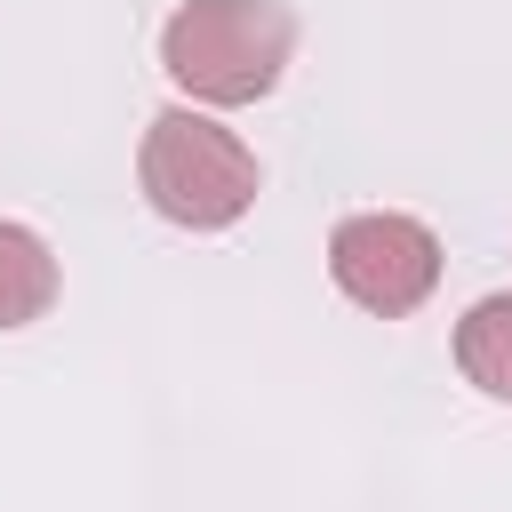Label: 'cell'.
<instances>
[{
	"mask_svg": "<svg viewBox=\"0 0 512 512\" xmlns=\"http://www.w3.org/2000/svg\"><path fill=\"white\" fill-rule=\"evenodd\" d=\"M136 184H144V208L176 232H224L256 208V152L200 104H168L144 120V144H136Z\"/></svg>",
	"mask_w": 512,
	"mask_h": 512,
	"instance_id": "7a4b0ae2",
	"label": "cell"
},
{
	"mask_svg": "<svg viewBox=\"0 0 512 512\" xmlns=\"http://www.w3.org/2000/svg\"><path fill=\"white\" fill-rule=\"evenodd\" d=\"M328 280L360 312L408 320L440 288V232L424 216H400V208H360L328 232Z\"/></svg>",
	"mask_w": 512,
	"mask_h": 512,
	"instance_id": "3957f363",
	"label": "cell"
},
{
	"mask_svg": "<svg viewBox=\"0 0 512 512\" xmlns=\"http://www.w3.org/2000/svg\"><path fill=\"white\" fill-rule=\"evenodd\" d=\"M56 288H64V280H56L48 240H40L32 224L0 216V328H32V320H48Z\"/></svg>",
	"mask_w": 512,
	"mask_h": 512,
	"instance_id": "277c9868",
	"label": "cell"
},
{
	"mask_svg": "<svg viewBox=\"0 0 512 512\" xmlns=\"http://www.w3.org/2000/svg\"><path fill=\"white\" fill-rule=\"evenodd\" d=\"M456 368H464L472 392L512 400V288L464 304V320H456Z\"/></svg>",
	"mask_w": 512,
	"mask_h": 512,
	"instance_id": "5b68a950",
	"label": "cell"
},
{
	"mask_svg": "<svg viewBox=\"0 0 512 512\" xmlns=\"http://www.w3.org/2000/svg\"><path fill=\"white\" fill-rule=\"evenodd\" d=\"M296 56V8L288 0H184L160 24V72L200 104H264Z\"/></svg>",
	"mask_w": 512,
	"mask_h": 512,
	"instance_id": "6da1fadb",
	"label": "cell"
}]
</instances>
